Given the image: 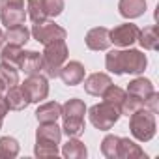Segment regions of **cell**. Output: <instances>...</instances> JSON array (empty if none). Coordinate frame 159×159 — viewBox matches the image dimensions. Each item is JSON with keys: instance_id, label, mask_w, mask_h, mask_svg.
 <instances>
[{"instance_id": "obj_1", "label": "cell", "mask_w": 159, "mask_h": 159, "mask_svg": "<svg viewBox=\"0 0 159 159\" xmlns=\"http://www.w3.org/2000/svg\"><path fill=\"white\" fill-rule=\"evenodd\" d=\"M105 66L111 73H142L146 69V56L140 51H111L105 58Z\"/></svg>"}, {"instance_id": "obj_2", "label": "cell", "mask_w": 159, "mask_h": 159, "mask_svg": "<svg viewBox=\"0 0 159 159\" xmlns=\"http://www.w3.org/2000/svg\"><path fill=\"white\" fill-rule=\"evenodd\" d=\"M60 137H62V131L56 125V122H43L36 133V150H34L36 155L38 157L58 155Z\"/></svg>"}, {"instance_id": "obj_3", "label": "cell", "mask_w": 159, "mask_h": 159, "mask_svg": "<svg viewBox=\"0 0 159 159\" xmlns=\"http://www.w3.org/2000/svg\"><path fill=\"white\" fill-rule=\"evenodd\" d=\"M84 112L86 107L81 99H69L62 107V118H64V133L67 137H79L84 131Z\"/></svg>"}, {"instance_id": "obj_4", "label": "cell", "mask_w": 159, "mask_h": 159, "mask_svg": "<svg viewBox=\"0 0 159 159\" xmlns=\"http://www.w3.org/2000/svg\"><path fill=\"white\" fill-rule=\"evenodd\" d=\"M41 56H43V71H45V75L49 79H56L62 66L67 60L66 41H54V43L45 45V51H43Z\"/></svg>"}, {"instance_id": "obj_5", "label": "cell", "mask_w": 159, "mask_h": 159, "mask_svg": "<svg viewBox=\"0 0 159 159\" xmlns=\"http://www.w3.org/2000/svg\"><path fill=\"white\" fill-rule=\"evenodd\" d=\"M129 125H131L133 137L139 139V140H142V142L150 140V139L155 135V116H153L152 111H148V109H144V107L131 114Z\"/></svg>"}, {"instance_id": "obj_6", "label": "cell", "mask_w": 159, "mask_h": 159, "mask_svg": "<svg viewBox=\"0 0 159 159\" xmlns=\"http://www.w3.org/2000/svg\"><path fill=\"white\" fill-rule=\"evenodd\" d=\"M118 118H120V109L116 105L107 103V101H103L99 105H94L90 109V122L101 131L111 129L118 122Z\"/></svg>"}, {"instance_id": "obj_7", "label": "cell", "mask_w": 159, "mask_h": 159, "mask_svg": "<svg viewBox=\"0 0 159 159\" xmlns=\"http://www.w3.org/2000/svg\"><path fill=\"white\" fill-rule=\"evenodd\" d=\"M30 34L34 36L36 41H39L43 45H49V43H54V41H66V36H67L62 26H58L54 23H47V21L34 25Z\"/></svg>"}, {"instance_id": "obj_8", "label": "cell", "mask_w": 159, "mask_h": 159, "mask_svg": "<svg viewBox=\"0 0 159 159\" xmlns=\"http://www.w3.org/2000/svg\"><path fill=\"white\" fill-rule=\"evenodd\" d=\"M21 88L25 90L26 98L30 103H39L41 99H45L49 96V84H47V79L39 73L36 75H28V79L21 84Z\"/></svg>"}, {"instance_id": "obj_9", "label": "cell", "mask_w": 159, "mask_h": 159, "mask_svg": "<svg viewBox=\"0 0 159 159\" xmlns=\"http://www.w3.org/2000/svg\"><path fill=\"white\" fill-rule=\"evenodd\" d=\"M139 32L140 30L137 25L125 23V25H120L109 30V38H111V43H114L116 47H131L139 39Z\"/></svg>"}, {"instance_id": "obj_10", "label": "cell", "mask_w": 159, "mask_h": 159, "mask_svg": "<svg viewBox=\"0 0 159 159\" xmlns=\"http://www.w3.org/2000/svg\"><path fill=\"white\" fill-rule=\"evenodd\" d=\"M58 77L67 84V86H75V84H81L84 81V67L81 62H67L62 66Z\"/></svg>"}, {"instance_id": "obj_11", "label": "cell", "mask_w": 159, "mask_h": 159, "mask_svg": "<svg viewBox=\"0 0 159 159\" xmlns=\"http://www.w3.org/2000/svg\"><path fill=\"white\" fill-rule=\"evenodd\" d=\"M109 45H111L109 28L98 26V28H92L86 34V47L90 51H105V49H109Z\"/></svg>"}, {"instance_id": "obj_12", "label": "cell", "mask_w": 159, "mask_h": 159, "mask_svg": "<svg viewBox=\"0 0 159 159\" xmlns=\"http://www.w3.org/2000/svg\"><path fill=\"white\" fill-rule=\"evenodd\" d=\"M19 69H23L26 75H36L43 69V56L36 51H23V56L19 60Z\"/></svg>"}, {"instance_id": "obj_13", "label": "cell", "mask_w": 159, "mask_h": 159, "mask_svg": "<svg viewBox=\"0 0 159 159\" xmlns=\"http://www.w3.org/2000/svg\"><path fill=\"white\" fill-rule=\"evenodd\" d=\"M109 84H111V77L109 75H105V73H92L84 81V90L90 96H101Z\"/></svg>"}, {"instance_id": "obj_14", "label": "cell", "mask_w": 159, "mask_h": 159, "mask_svg": "<svg viewBox=\"0 0 159 159\" xmlns=\"http://www.w3.org/2000/svg\"><path fill=\"white\" fill-rule=\"evenodd\" d=\"M118 10H120V15L125 19L140 17L146 10V0H120Z\"/></svg>"}, {"instance_id": "obj_15", "label": "cell", "mask_w": 159, "mask_h": 159, "mask_svg": "<svg viewBox=\"0 0 159 159\" xmlns=\"http://www.w3.org/2000/svg\"><path fill=\"white\" fill-rule=\"evenodd\" d=\"M60 114H62V105L56 103V101L43 103L36 111V118H38L39 124H43V122H56L60 118Z\"/></svg>"}, {"instance_id": "obj_16", "label": "cell", "mask_w": 159, "mask_h": 159, "mask_svg": "<svg viewBox=\"0 0 159 159\" xmlns=\"http://www.w3.org/2000/svg\"><path fill=\"white\" fill-rule=\"evenodd\" d=\"M6 101H8V107H10L11 111H23V109H26V105L30 103L28 98H26V94H25V90H23L21 86H17V84L11 86V88H8Z\"/></svg>"}, {"instance_id": "obj_17", "label": "cell", "mask_w": 159, "mask_h": 159, "mask_svg": "<svg viewBox=\"0 0 159 159\" xmlns=\"http://www.w3.org/2000/svg\"><path fill=\"white\" fill-rule=\"evenodd\" d=\"M0 19H2V25H6L8 28L23 25L26 19L25 8H0Z\"/></svg>"}, {"instance_id": "obj_18", "label": "cell", "mask_w": 159, "mask_h": 159, "mask_svg": "<svg viewBox=\"0 0 159 159\" xmlns=\"http://www.w3.org/2000/svg\"><path fill=\"white\" fill-rule=\"evenodd\" d=\"M153 92L155 90H153V86H152V83L148 79H135V81L129 83V86H127V94H131V96H135V98H139L142 101H146V98L150 94H153Z\"/></svg>"}, {"instance_id": "obj_19", "label": "cell", "mask_w": 159, "mask_h": 159, "mask_svg": "<svg viewBox=\"0 0 159 159\" xmlns=\"http://www.w3.org/2000/svg\"><path fill=\"white\" fill-rule=\"evenodd\" d=\"M28 39H30V30H28L25 25L11 26V28H8V32H6V41L11 43V45H17V47L26 45Z\"/></svg>"}, {"instance_id": "obj_20", "label": "cell", "mask_w": 159, "mask_h": 159, "mask_svg": "<svg viewBox=\"0 0 159 159\" xmlns=\"http://www.w3.org/2000/svg\"><path fill=\"white\" fill-rule=\"evenodd\" d=\"M139 41H140V45H142L144 49H148V51H157V47H159L157 26L153 25V26H148V28L140 30V32H139Z\"/></svg>"}, {"instance_id": "obj_21", "label": "cell", "mask_w": 159, "mask_h": 159, "mask_svg": "<svg viewBox=\"0 0 159 159\" xmlns=\"http://www.w3.org/2000/svg\"><path fill=\"white\" fill-rule=\"evenodd\" d=\"M62 153L66 155V157H69V159H83V157H86V146L79 140L77 137H69V140H67V144L64 146V150H62Z\"/></svg>"}, {"instance_id": "obj_22", "label": "cell", "mask_w": 159, "mask_h": 159, "mask_svg": "<svg viewBox=\"0 0 159 159\" xmlns=\"http://www.w3.org/2000/svg\"><path fill=\"white\" fill-rule=\"evenodd\" d=\"M0 79H2V83L6 84V88H11V86L19 84V73H17L15 66L0 62Z\"/></svg>"}, {"instance_id": "obj_23", "label": "cell", "mask_w": 159, "mask_h": 159, "mask_svg": "<svg viewBox=\"0 0 159 159\" xmlns=\"http://www.w3.org/2000/svg\"><path fill=\"white\" fill-rule=\"evenodd\" d=\"M28 19L34 25L43 23L47 19V11H45L43 0H28Z\"/></svg>"}, {"instance_id": "obj_24", "label": "cell", "mask_w": 159, "mask_h": 159, "mask_svg": "<svg viewBox=\"0 0 159 159\" xmlns=\"http://www.w3.org/2000/svg\"><path fill=\"white\" fill-rule=\"evenodd\" d=\"M131 155H144V152L129 139H120L118 140V150H116V157H131Z\"/></svg>"}, {"instance_id": "obj_25", "label": "cell", "mask_w": 159, "mask_h": 159, "mask_svg": "<svg viewBox=\"0 0 159 159\" xmlns=\"http://www.w3.org/2000/svg\"><path fill=\"white\" fill-rule=\"evenodd\" d=\"M101 98H103V101H107V103H111V105H116V107L120 109V105H122V101H124V98H125V92L111 83V84L105 88V92L101 94Z\"/></svg>"}, {"instance_id": "obj_26", "label": "cell", "mask_w": 159, "mask_h": 159, "mask_svg": "<svg viewBox=\"0 0 159 159\" xmlns=\"http://www.w3.org/2000/svg\"><path fill=\"white\" fill-rule=\"evenodd\" d=\"M17 153H19V142L13 137H2L0 139V157L11 159V157H17Z\"/></svg>"}, {"instance_id": "obj_27", "label": "cell", "mask_w": 159, "mask_h": 159, "mask_svg": "<svg viewBox=\"0 0 159 159\" xmlns=\"http://www.w3.org/2000/svg\"><path fill=\"white\" fill-rule=\"evenodd\" d=\"M21 56H23V51H21V47H17V45H11V43H8L4 49H2V54H0V58H2V62H6V64H11V66H19V60H21Z\"/></svg>"}, {"instance_id": "obj_28", "label": "cell", "mask_w": 159, "mask_h": 159, "mask_svg": "<svg viewBox=\"0 0 159 159\" xmlns=\"http://www.w3.org/2000/svg\"><path fill=\"white\" fill-rule=\"evenodd\" d=\"M118 140H120V137H114V135H107V137L103 139V142H101V152H103L105 157H111V159L116 157Z\"/></svg>"}, {"instance_id": "obj_29", "label": "cell", "mask_w": 159, "mask_h": 159, "mask_svg": "<svg viewBox=\"0 0 159 159\" xmlns=\"http://www.w3.org/2000/svg\"><path fill=\"white\" fill-rule=\"evenodd\" d=\"M43 4H45L47 17H56L64 10V0H43Z\"/></svg>"}, {"instance_id": "obj_30", "label": "cell", "mask_w": 159, "mask_h": 159, "mask_svg": "<svg viewBox=\"0 0 159 159\" xmlns=\"http://www.w3.org/2000/svg\"><path fill=\"white\" fill-rule=\"evenodd\" d=\"M0 8H25V0H0Z\"/></svg>"}, {"instance_id": "obj_31", "label": "cell", "mask_w": 159, "mask_h": 159, "mask_svg": "<svg viewBox=\"0 0 159 159\" xmlns=\"http://www.w3.org/2000/svg\"><path fill=\"white\" fill-rule=\"evenodd\" d=\"M8 111H10V107H8V101H6V98L0 94V116H6L8 114Z\"/></svg>"}, {"instance_id": "obj_32", "label": "cell", "mask_w": 159, "mask_h": 159, "mask_svg": "<svg viewBox=\"0 0 159 159\" xmlns=\"http://www.w3.org/2000/svg\"><path fill=\"white\" fill-rule=\"evenodd\" d=\"M6 41V34L2 32V28H0V47H2V43Z\"/></svg>"}, {"instance_id": "obj_33", "label": "cell", "mask_w": 159, "mask_h": 159, "mask_svg": "<svg viewBox=\"0 0 159 159\" xmlns=\"http://www.w3.org/2000/svg\"><path fill=\"white\" fill-rule=\"evenodd\" d=\"M6 90H8V88H6V84L2 83V79H0V94H4Z\"/></svg>"}, {"instance_id": "obj_34", "label": "cell", "mask_w": 159, "mask_h": 159, "mask_svg": "<svg viewBox=\"0 0 159 159\" xmlns=\"http://www.w3.org/2000/svg\"><path fill=\"white\" fill-rule=\"evenodd\" d=\"M2 122H4V116H0V129H2Z\"/></svg>"}]
</instances>
